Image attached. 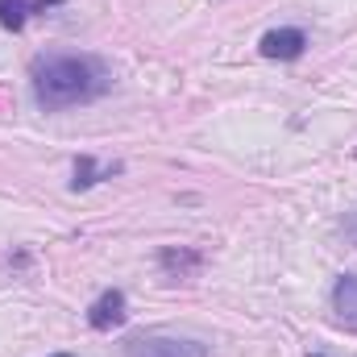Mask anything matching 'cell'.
I'll list each match as a JSON object with an SVG mask.
<instances>
[{
	"instance_id": "cell-1",
	"label": "cell",
	"mask_w": 357,
	"mask_h": 357,
	"mask_svg": "<svg viewBox=\"0 0 357 357\" xmlns=\"http://www.w3.org/2000/svg\"><path fill=\"white\" fill-rule=\"evenodd\" d=\"M112 88V75L91 54H50L33 63V100L50 112L88 104Z\"/></svg>"
},
{
	"instance_id": "cell-2",
	"label": "cell",
	"mask_w": 357,
	"mask_h": 357,
	"mask_svg": "<svg viewBox=\"0 0 357 357\" xmlns=\"http://www.w3.org/2000/svg\"><path fill=\"white\" fill-rule=\"evenodd\" d=\"M125 357H208V349L187 337H142V341H129Z\"/></svg>"
},
{
	"instance_id": "cell-3",
	"label": "cell",
	"mask_w": 357,
	"mask_h": 357,
	"mask_svg": "<svg viewBox=\"0 0 357 357\" xmlns=\"http://www.w3.org/2000/svg\"><path fill=\"white\" fill-rule=\"evenodd\" d=\"M303 46H307V33H303V29H291V25H287V29H270L266 38L258 42V50H262L266 59H282V63H287V59H299Z\"/></svg>"
},
{
	"instance_id": "cell-4",
	"label": "cell",
	"mask_w": 357,
	"mask_h": 357,
	"mask_svg": "<svg viewBox=\"0 0 357 357\" xmlns=\"http://www.w3.org/2000/svg\"><path fill=\"white\" fill-rule=\"evenodd\" d=\"M88 324L91 328H100V333L125 324V295H121V291H104V295L88 307Z\"/></svg>"
},
{
	"instance_id": "cell-5",
	"label": "cell",
	"mask_w": 357,
	"mask_h": 357,
	"mask_svg": "<svg viewBox=\"0 0 357 357\" xmlns=\"http://www.w3.org/2000/svg\"><path fill=\"white\" fill-rule=\"evenodd\" d=\"M333 312L345 328L357 333V274H341L333 287Z\"/></svg>"
},
{
	"instance_id": "cell-6",
	"label": "cell",
	"mask_w": 357,
	"mask_h": 357,
	"mask_svg": "<svg viewBox=\"0 0 357 357\" xmlns=\"http://www.w3.org/2000/svg\"><path fill=\"white\" fill-rule=\"evenodd\" d=\"M158 262H162V270L171 274V278H191V274H199V266H204V258L195 254V250H162L158 254Z\"/></svg>"
},
{
	"instance_id": "cell-7",
	"label": "cell",
	"mask_w": 357,
	"mask_h": 357,
	"mask_svg": "<svg viewBox=\"0 0 357 357\" xmlns=\"http://www.w3.org/2000/svg\"><path fill=\"white\" fill-rule=\"evenodd\" d=\"M112 175H121V162H112V167H100L91 154H79V158H75V178H71V187H75V191H88L91 183H100V178H112Z\"/></svg>"
},
{
	"instance_id": "cell-8",
	"label": "cell",
	"mask_w": 357,
	"mask_h": 357,
	"mask_svg": "<svg viewBox=\"0 0 357 357\" xmlns=\"http://www.w3.org/2000/svg\"><path fill=\"white\" fill-rule=\"evenodd\" d=\"M29 8H33L29 0H0V25L17 33V29L25 25V17H29Z\"/></svg>"
},
{
	"instance_id": "cell-9",
	"label": "cell",
	"mask_w": 357,
	"mask_h": 357,
	"mask_svg": "<svg viewBox=\"0 0 357 357\" xmlns=\"http://www.w3.org/2000/svg\"><path fill=\"white\" fill-rule=\"evenodd\" d=\"M345 237L357 245V216H354V220H345Z\"/></svg>"
},
{
	"instance_id": "cell-10",
	"label": "cell",
	"mask_w": 357,
	"mask_h": 357,
	"mask_svg": "<svg viewBox=\"0 0 357 357\" xmlns=\"http://www.w3.org/2000/svg\"><path fill=\"white\" fill-rule=\"evenodd\" d=\"M33 8H50V4H63V0H29Z\"/></svg>"
},
{
	"instance_id": "cell-11",
	"label": "cell",
	"mask_w": 357,
	"mask_h": 357,
	"mask_svg": "<svg viewBox=\"0 0 357 357\" xmlns=\"http://www.w3.org/2000/svg\"><path fill=\"white\" fill-rule=\"evenodd\" d=\"M50 357H75V354H50Z\"/></svg>"
},
{
	"instance_id": "cell-12",
	"label": "cell",
	"mask_w": 357,
	"mask_h": 357,
	"mask_svg": "<svg viewBox=\"0 0 357 357\" xmlns=\"http://www.w3.org/2000/svg\"><path fill=\"white\" fill-rule=\"evenodd\" d=\"M312 357H320V354H312Z\"/></svg>"
}]
</instances>
